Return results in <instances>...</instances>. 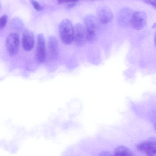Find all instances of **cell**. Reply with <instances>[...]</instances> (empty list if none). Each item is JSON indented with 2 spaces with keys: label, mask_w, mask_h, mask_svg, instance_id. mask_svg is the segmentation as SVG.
<instances>
[{
  "label": "cell",
  "mask_w": 156,
  "mask_h": 156,
  "mask_svg": "<svg viewBox=\"0 0 156 156\" xmlns=\"http://www.w3.org/2000/svg\"><path fill=\"white\" fill-rule=\"evenodd\" d=\"M83 21L87 41L91 44L93 43L97 38L99 21L97 18L91 14L85 16Z\"/></svg>",
  "instance_id": "obj_1"
},
{
  "label": "cell",
  "mask_w": 156,
  "mask_h": 156,
  "mask_svg": "<svg viewBox=\"0 0 156 156\" xmlns=\"http://www.w3.org/2000/svg\"><path fill=\"white\" fill-rule=\"evenodd\" d=\"M59 31L60 38L66 44H69L73 41L74 26L70 20L66 19L60 23Z\"/></svg>",
  "instance_id": "obj_2"
},
{
  "label": "cell",
  "mask_w": 156,
  "mask_h": 156,
  "mask_svg": "<svg viewBox=\"0 0 156 156\" xmlns=\"http://www.w3.org/2000/svg\"><path fill=\"white\" fill-rule=\"evenodd\" d=\"M147 21L146 13L142 11L133 12L131 17L130 24L133 29L140 30L146 26Z\"/></svg>",
  "instance_id": "obj_3"
},
{
  "label": "cell",
  "mask_w": 156,
  "mask_h": 156,
  "mask_svg": "<svg viewBox=\"0 0 156 156\" xmlns=\"http://www.w3.org/2000/svg\"><path fill=\"white\" fill-rule=\"evenodd\" d=\"M73 41L80 47L84 46L88 42L85 27L80 23H77L74 26Z\"/></svg>",
  "instance_id": "obj_4"
},
{
  "label": "cell",
  "mask_w": 156,
  "mask_h": 156,
  "mask_svg": "<svg viewBox=\"0 0 156 156\" xmlns=\"http://www.w3.org/2000/svg\"><path fill=\"white\" fill-rule=\"evenodd\" d=\"M20 45V38L18 34L12 33L9 34L6 41L7 51L11 56L16 55L18 52Z\"/></svg>",
  "instance_id": "obj_5"
},
{
  "label": "cell",
  "mask_w": 156,
  "mask_h": 156,
  "mask_svg": "<svg viewBox=\"0 0 156 156\" xmlns=\"http://www.w3.org/2000/svg\"><path fill=\"white\" fill-rule=\"evenodd\" d=\"M35 55L37 61L39 63L45 61L46 58L45 39L42 34H39L37 35Z\"/></svg>",
  "instance_id": "obj_6"
},
{
  "label": "cell",
  "mask_w": 156,
  "mask_h": 156,
  "mask_svg": "<svg viewBox=\"0 0 156 156\" xmlns=\"http://www.w3.org/2000/svg\"><path fill=\"white\" fill-rule=\"evenodd\" d=\"M133 13L132 10L128 7L120 9L118 13L117 21L118 24L122 27H125L130 24L132 16Z\"/></svg>",
  "instance_id": "obj_7"
},
{
  "label": "cell",
  "mask_w": 156,
  "mask_h": 156,
  "mask_svg": "<svg viewBox=\"0 0 156 156\" xmlns=\"http://www.w3.org/2000/svg\"><path fill=\"white\" fill-rule=\"evenodd\" d=\"M34 34L30 30L26 29L23 34L22 44L23 49L27 51L32 50L34 45Z\"/></svg>",
  "instance_id": "obj_8"
},
{
  "label": "cell",
  "mask_w": 156,
  "mask_h": 156,
  "mask_svg": "<svg viewBox=\"0 0 156 156\" xmlns=\"http://www.w3.org/2000/svg\"><path fill=\"white\" fill-rule=\"evenodd\" d=\"M97 18L99 22L104 24L108 23L113 20V15L111 10L107 7L99 9L97 13Z\"/></svg>",
  "instance_id": "obj_9"
},
{
  "label": "cell",
  "mask_w": 156,
  "mask_h": 156,
  "mask_svg": "<svg viewBox=\"0 0 156 156\" xmlns=\"http://www.w3.org/2000/svg\"><path fill=\"white\" fill-rule=\"evenodd\" d=\"M48 53L50 58L52 60L57 58L58 52V44L57 38L51 36L48 40Z\"/></svg>",
  "instance_id": "obj_10"
},
{
  "label": "cell",
  "mask_w": 156,
  "mask_h": 156,
  "mask_svg": "<svg viewBox=\"0 0 156 156\" xmlns=\"http://www.w3.org/2000/svg\"><path fill=\"white\" fill-rule=\"evenodd\" d=\"M137 149L144 152L156 147V138L152 137L151 138L142 142L137 146Z\"/></svg>",
  "instance_id": "obj_11"
},
{
  "label": "cell",
  "mask_w": 156,
  "mask_h": 156,
  "mask_svg": "<svg viewBox=\"0 0 156 156\" xmlns=\"http://www.w3.org/2000/svg\"><path fill=\"white\" fill-rule=\"evenodd\" d=\"M115 155L119 156H129L133 155V153L128 148L124 146H118L115 149Z\"/></svg>",
  "instance_id": "obj_12"
},
{
  "label": "cell",
  "mask_w": 156,
  "mask_h": 156,
  "mask_svg": "<svg viewBox=\"0 0 156 156\" xmlns=\"http://www.w3.org/2000/svg\"><path fill=\"white\" fill-rule=\"evenodd\" d=\"M8 19V16L5 15L2 16L0 19V29H3L5 26Z\"/></svg>",
  "instance_id": "obj_13"
},
{
  "label": "cell",
  "mask_w": 156,
  "mask_h": 156,
  "mask_svg": "<svg viewBox=\"0 0 156 156\" xmlns=\"http://www.w3.org/2000/svg\"><path fill=\"white\" fill-rule=\"evenodd\" d=\"M30 1L34 8L36 10L40 11L43 9V7L37 1L35 0H30Z\"/></svg>",
  "instance_id": "obj_14"
},
{
  "label": "cell",
  "mask_w": 156,
  "mask_h": 156,
  "mask_svg": "<svg viewBox=\"0 0 156 156\" xmlns=\"http://www.w3.org/2000/svg\"><path fill=\"white\" fill-rule=\"evenodd\" d=\"M144 153L147 156H156V147L149 149Z\"/></svg>",
  "instance_id": "obj_15"
},
{
  "label": "cell",
  "mask_w": 156,
  "mask_h": 156,
  "mask_svg": "<svg viewBox=\"0 0 156 156\" xmlns=\"http://www.w3.org/2000/svg\"><path fill=\"white\" fill-rule=\"evenodd\" d=\"M145 3L149 4L156 8V0H142Z\"/></svg>",
  "instance_id": "obj_16"
},
{
  "label": "cell",
  "mask_w": 156,
  "mask_h": 156,
  "mask_svg": "<svg viewBox=\"0 0 156 156\" xmlns=\"http://www.w3.org/2000/svg\"><path fill=\"white\" fill-rule=\"evenodd\" d=\"M57 2L59 4H62L68 2H76L79 0H57Z\"/></svg>",
  "instance_id": "obj_17"
},
{
  "label": "cell",
  "mask_w": 156,
  "mask_h": 156,
  "mask_svg": "<svg viewBox=\"0 0 156 156\" xmlns=\"http://www.w3.org/2000/svg\"><path fill=\"white\" fill-rule=\"evenodd\" d=\"M100 155L101 156H110L112 155L111 153L108 151H104L100 153Z\"/></svg>",
  "instance_id": "obj_18"
},
{
  "label": "cell",
  "mask_w": 156,
  "mask_h": 156,
  "mask_svg": "<svg viewBox=\"0 0 156 156\" xmlns=\"http://www.w3.org/2000/svg\"><path fill=\"white\" fill-rule=\"evenodd\" d=\"M76 5V2L71 3L68 5L67 7L68 8H72L75 6Z\"/></svg>",
  "instance_id": "obj_19"
},
{
  "label": "cell",
  "mask_w": 156,
  "mask_h": 156,
  "mask_svg": "<svg viewBox=\"0 0 156 156\" xmlns=\"http://www.w3.org/2000/svg\"><path fill=\"white\" fill-rule=\"evenodd\" d=\"M154 43L155 45L156 46V31L155 32V35H154Z\"/></svg>",
  "instance_id": "obj_20"
},
{
  "label": "cell",
  "mask_w": 156,
  "mask_h": 156,
  "mask_svg": "<svg viewBox=\"0 0 156 156\" xmlns=\"http://www.w3.org/2000/svg\"><path fill=\"white\" fill-rule=\"evenodd\" d=\"M156 27V23H154L152 26V28H154Z\"/></svg>",
  "instance_id": "obj_21"
},
{
  "label": "cell",
  "mask_w": 156,
  "mask_h": 156,
  "mask_svg": "<svg viewBox=\"0 0 156 156\" xmlns=\"http://www.w3.org/2000/svg\"><path fill=\"white\" fill-rule=\"evenodd\" d=\"M154 127L156 130V123H155L154 125Z\"/></svg>",
  "instance_id": "obj_22"
}]
</instances>
